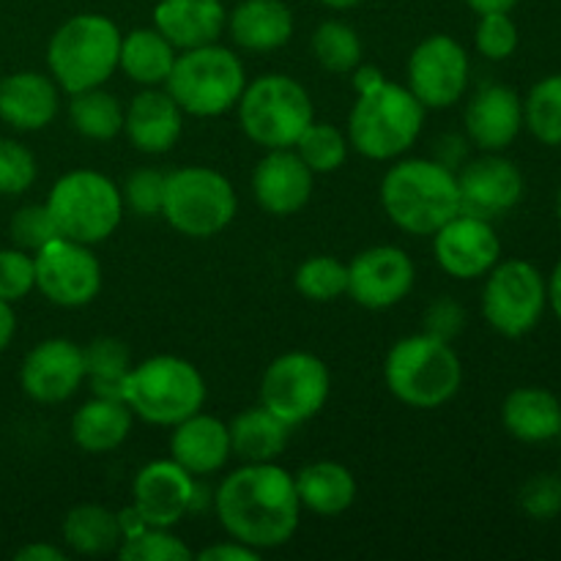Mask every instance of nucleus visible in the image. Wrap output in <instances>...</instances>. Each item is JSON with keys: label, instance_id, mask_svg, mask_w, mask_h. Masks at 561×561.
<instances>
[{"label": "nucleus", "instance_id": "1", "mask_svg": "<svg viewBox=\"0 0 561 561\" xmlns=\"http://www.w3.org/2000/svg\"><path fill=\"white\" fill-rule=\"evenodd\" d=\"M214 510L228 537L255 551L285 546L301 520L294 474L277 463H244L225 477Z\"/></svg>", "mask_w": 561, "mask_h": 561}, {"label": "nucleus", "instance_id": "2", "mask_svg": "<svg viewBox=\"0 0 561 561\" xmlns=\"http://www.w3.org/2000/svg\"><path fill=\"white\" fill-rule=\"evenodd\" d=\"M381 206L411 236H433L460 214L458 175L433 159H400L381 181Z\"/></svg>", "mask_w": 561, "mask_h": 561}, {"label": "nucleus", "instance_id": "3", "mask_svg": "<svg viewBox=\"0 0 561 561\" xmlns=\"http://www.w3.org/2000/svg\"><path fill=\"white\" fill-rule=\"evenodd\" d=\"M383 381L400 403L411 409H438L458 394L463 365L449 340L411 334L398 340L383 362Z\"/></svg>", "mask_w": 561, "mask_h": 561}, {"label": "nucleus", "instance_id": "4", "mask_svg": "<svg viewBox=\"0 0 561 561\" xmlns=\"http://www.w3.org/2000/svg\"><path fill=\"white\" fill-rule=\"evenodd\" d=\"M121 38L124 33L107 16H71L53 33L47 44L49 77L69 96L104 85L118 69Z\"/></svg>", "mask_w": 561, "mask_h": 561}, {"label": "nucleus", "instance_id": "5", "mask_svg": "<svg viewBox=\"0 0 561 561\" xmlns=\"http://www.w3.org/2000/svg\"><path fill=\"white\" fill-rule=\"evenodd\" d=\"M425 126V107L409 85L383 82L370 93H359L348 115V142L373 162H389L409 151Z\"/></svg>", "mask_w": 561, "mask_h": 561}, {"label": "nucleus", "instance_id": "6", "mask_svg": "<svg viewBox=\"0 0 561 561\" xmlns=\"http://www.w3.org/2000/svg\"><path fill=\"white\" fill-rule=\"evenodd\" d=\"M124 403L131 414L157 427H173L206 403V381L190 359L159 354L129 370Z\"/></svg>", "mask_w": 561, "mask_h": 561}, {"label": "nucleus", "instance_id": "7", "mask_svg": "<svg viewBox=\"0 0 561 561\" xmlns=\"http://www.w3.org/2000/svg\"><path fill=\"white\" fill-rule=\"evenodd\" d=\"M247 88V71L239 55L222 44L181 49L175 55L164 91L186 115L214 118L239 104Z\"/></svg>", "mask_w": 561, "mask_h": 561}, {"label": "nucleus", "instance_id": "8", "mask_svg": "<svg viewBox=\"0 0 561 561\" xmlns=\"http://www.w3.org/2000/svg\"><path fill=\"white\" fill-rule=\"evenodd\" d=\"M236 107L244 135L266 151L294 148L301 131L316 121L310 93L288 75H263L247 82Z\"/></svg>", "mask_w": 561, "mask_h": 561}, {"label": "nucleus", "instance_id": "9", "mask_svg": "<svg viewBox=\"0 0 561 561\" xmlns=\"http://www.w3.org/2000/svg\"><path fill=\"white\" fill-rule=\"evenodd\" d=\"M47 208L64 239L91 247L110 239L126 211L121 186L96 170H71L60 175L49 190Z\"/></svg>", "mask_w": 561, "mask_h": 561}, {"label": "nucleus", "instance_id": "10", "mask_svg": "<svg viewBox=\"0 0 561 561\" xmlns=\"http://www.w3.org/2000/svg\"><path fill=\"white\" fill-rule=\"evenodd\" d=\"M239 211L233 184L219 170L192 164L164 179L162 217L173 230L190 239H211L222 233Z\"/></svg>", "mask_w": 561, "mask_h": 561}, {"label": "nucleus", "instance_id": "11", "mask_svg": "<svg viewBox=\"0 0 561 561\" xmlns=\"http://www.w3.org/2000/svg\"><path fill=\"white\" fill-rule=\"evenodd\" d=\"M332 392V376L321 356L290 351L277 356L261 378V405L288 427L305 425L318 416Z\"/></svg>", "mask_w": 561, "mask_h": 561}, {"label": "nucleus", "instance_id": "12", "mask_svg": "<svg viewBox=\"0 0 561 561\" xmlns=\"http://www.w3.org/2000/svg\"><path fill=\"white\" fill-rule=\"evenodd\" d=\"M548 305V283L531 263L504 261L488 272L482 316L504 337H524L540 323Z\"/></svg>", "mask_w": 561, "mask_h": 561}, {"label": "nucleus", "instance_id": "13", "mask_svg": "<svg viewBox=\"0 0 561 561\" xmlns=\"http://www.w3.org/2000/svg\"><path fill=\"white\" fill-rule=\"evenodd\" d=\"M33 263L38 294L58 307H85L102 290V263L91 244L58 236L33 252Z\"/></svg>", "mask_w": 561, "mask_h": 561}, {"label": "nucleus", "instance_id": "14", "mask_svg": "<svg viewBox=\"0 0 561 561\" xmlns=\"http://www.w3.org/2000/svg\"><path fill=\"white\" fill-rule=\"evenodd\" d=\"M469 55L463 44L447 33L422 38L409 58V91L425 110H447L466 93L469 85Z\"/></svg>", "mask_w": 561, "mask_h": 561}, {"label": "nucleus", "instance_id": "15", "mask_svg": "<svg viewBox=\"0 0 561 561\" xmlns=\"http://www.w3.org/2000/svg\"><path fill=\"white\" fill-rule=\"evenodd\" d=\"M414 283V261L400 247H370L348 263V296L367 310H389L400 305Z\"/></svg>", "mask_w": 561, "mask_h": 561}, {"label": "nucleus", "instance_id": "16", "mask_svg": "<svg viewBox=\"0 0 561 561\" xmlns=\"http://www.w3.org/2000/svg\"><path fill=\"white\" fill-rule=\"evenodd\" d=\"M433 255L438 266L455 279L485 277L502 255V241L491 219L460 211L433 233Z\"/></svg>", "mask_w": 561, "mask_h": 561}, {"label": "nucleus", "instance_id": "17", "mask_svg": "<svg viewBox=\"0 0 561 561\" xmlns=\"http://www.w3.org/2000/svg\"><path fill=\"white\" fill-rule=\"evenodd\" d=\"M195 477L181 469L173 458L151 460L142 466L131 485V510L146 526L173 529L192 507H195Z\"/></svg>", "mask_w": 561, "mask_h": 561}, {"label": "nucleus", "instance_id": "18", "mask_svg": "<svg viewBox=\"0 0 561 561\" xmlns=\"http://www.w3.org/2000/svg\"><path fill=\"white\" fill-rule=\"evenodd\" d=\"M85 381V356L77 343L49 337L27 351L20 370L22 392L44 405L64 403Z\"/></svg>", "mask_w": 561, "mask_h": 561}, {"label": "nucleus", "instance_id": "19", "mask_svg": "<svg viewBox=\"0 0 561 561\" xmlns=\"http://www.w3.org/2000/svg\"><path fill=\"white\" fill-rule=\"evenodd\" d=\"M460 211L493 219L513 211L524 197V175L510 159L499 153L474 159L458 175Z\"/></svg>", "mask_w": 561, "mask_h": 561}, {"label": "nucleus", "instance_id": "20", "mask_svg": "<svg viewBox=\"0 0 561 561\" xmlns=\"http://www.w3.org/2000/svg\"><path fill=\"white\" fill-rule=\"evenodd\" d=\"M316 173L301 162L294 148L268 151L252 173L257 206L272 217H294L310 203Z\"/></svg>", "mask_w": 561, "mask_h": 561}, {"label": "nucleus", "instance_id": "21", "mask_svg": "<svg viewBox=\"0 0 561 561\" xmlns=\"http://www.w3.org/2000/svg\"><path fill=\"white\" fill-rule=\"evenodd\" d=\"M524 102L507 85H485L466 107V131L477 148L499 153L520 135Z\"/></svg>", "mask_w": 561, "mask_h": 561}, {"label": "nucleus", "instance_id": "22", "mask_svg": "<svg viewBox=\"0 0 561 561\" xmlns=\"http://www.w3.org/2000/svg\"><path fill=\"white\" fill-rule=\"evenodd\" d=\"M58 82L42 71H14L0 80V121L16 131H38L58 115Z\"/></svg>", "mask_w": 561, "mask_h": 561}, {"label": "nucleus", "instance_id": "23", "mask_svg": "<svg viewBox=\"0 0 561 561\" xmlns=\"http://www.w3.org/2000/svg\"><path fill=\"white\" fill-rule=\"evenodd\" d=\"M184 129V110L168 91L146 88L129 102L124 131L131 146L142 153H168Z\"/></svg>", "mask_w": 561, "mask_h": 561}, {"label": "nucleus", "instance_id": "24", "mask_svg": "<svg viewBox=\"0 0 561 561\" xmlns=\"http://www.w3.org/2000/svg\"><path fill=\"white\" fill-rule=\"evenodd\" d=\"M230 433L228 425L217 416L203 411L186 416L184 422L173 425L170 436V458L190 471L192 477H208L225 469L230 460Z\"/></svg>", "mask_w": 561, "mask_h": 561}, {"label": "nucleus", "instance_id": "25", "mask_svg": "<svg viewBox=\"0 0 561 561\" xmlns=\"http://www.w3.org/2000/svg\"><path fill=\"white\" fill-rule=\"evenodd\" d=\"M153 27L175 49H195L219 42L228 27L222 0H159L153 9Z\"/></svg>", "mask_w": 561, "mask_h": 561}, {"label": "nucleus", "instance_id": "26", "mask_svg": "<svg viewBox=\"0 0 561 561\" xmlns=\"http://www.w3.org/2000/svg\"><path fill=\"white\" fill-rule=\"evenodd\" d=\"M230 38L250 53H272L294 36V14L285 0H241L228 14Z\"/></svg>", "mask_w": 561, "mask_h": 561}, {"label": "nucleus", "instance_id": "27", "mask_svg": "<svg viewBox=\"0 0 561 561\" xmlns=\"http://www.w3.org/2000/svg\"><path fill=\"white\" fill-rule=\"evenodd\" d=\"M131 422H135V414H131V409L124 400L96 398L93 394L71 416V438H75V444L82 453H113V449H118L129 438Z\"/></svg>", "mask_w": 561, "mask_h": 561}, {"label": "nucleus", "instance_id": "28", "mask_svg": "<svg viewBox=\"0 0 561 561\" xmlns=\"http://www.w3.org/2000/svg\"><path fill=\"white\" fill-rule=\"evenodd\" d=\"M502 422L518 442H551L561 433V400L548 389L518 387L504 400Z\"/></svg>", "mask_w": 561, "mask_h": 561}, {"label": "nucleus", "instance_id": "29", "mask_svg": "<svg viewBox=\"0 0 561 561\" xmlns=\"http://www.w3.org/2000/svg\"><path fill=\"white\" fill-rule=\"evenodd\" d=\"M294 485L301 507L321 515V518L343 515L356 502L354 474H351L348 466L337 463V460L307 463L305 469L294 474Z\"/></svg>", "mask_w": 561, "mask_h": 561}, {"label": "nucleus", "instance_id": "30", "mask_svg": "<svg viewBox=\"0 0 561 561\" xmlns=\"http://www.w3.org/2000/svg\"><path fill=\"white\" fill-rule=\"evenodd\" d=\"M230 453L244 463H274L288 447L290 427L266 405L244 409L228 422Z\"/></svg>", "mask_w": 561, "mask_h": 561}, {"label": "nucleus", "instance_id": "31", "mask_svg": "<svg viewBox=\"0 0 561 561\" xmlns=\"http://www.w3.org/2000/svg\"><path fill=\"white\" fill-rule=\"evenodd\" d=\"M175 55L179 49L157 27H137L121 38L118 69L137 85L159 88L168 82Z\"/></svg>", "mask_w": 561, "mask_h": 561}, {"label": "nucleus", "instance_id": "32", "mask_svg": "<svg viewBox=\"0 0 561 561\" xmlns=\"http://www.w3.org/2000/svg\"><path fill=\"white\" fill-rule=\"evenodd\" d=\"M60 535H64L66 548L80 557H102V553L118 551L121 540H124L121 515L102 504H80V507L69 510L64 526H60Z\"/></svg>", "mask_w": 561, "mask_h": 561}, {"label": "nucleus", "instance_id": "33", "mask_svg": "<svg viewBox=\"0 0 561 561\" xmlns=\"http://www.w3.org/2000/svg\"><path fill=\"white\" fill-rule=\"evenodd\" d=\"M124 104L118 102L115 93L104 91V85L71 93L69 121L88 140H113V137H118L124 131Z\"/></svg>", "mask_w": 561, "mask_h": 561}, {"label": "nucleus", "instance_id": "34", "mask_svg": "<svg viewBox=\"0 0 561 561\" xmlns=\"http://www.w3.org/2000/svg\"><path fill=\"white\" fill-rule=\"evenodd\" d=\"M85 356V381L96 398L124 400V383L131 370V356L121 340L96 337L82 348Z\"/></svg>", "mask_w": 561, "mask_h": 561}, {"label": "nucleus", "instance_id": "35", "mask_svg": "<svg viewBox=\"0 0 561 561\" xmlns=\"http://www.w3.org/2000/svg\"><path fill=\"white\" fill-rule=\"evenodd\" d=\"M348 135L343 129H337L334 124H327V121H312L301 137L296 140L294 151L299 153L301 162L312 170L316 175L334 173L345 164L348 159Z\"/></svg>", "mask_w": 561, "mask_h": 561}, {"label": "nucleus", "instance_id": "36", "mask_svg": "<svg viewBox=\"0 0 561 561\" xmlns=\"http://www.w3.org/2000/svg\"><path fill=\"white\" fill-rule=\"evenodd\" d=\"M312 55L318 64L334 75H348L362 64V38L351 25L340 20L321 22L312 33Z\"/></svg>", "mask_w": 561, "mask_h": 561}, {"label": "nucleus", "instance_id": "37", "mask_svg": "<svg viewBox=\"0 0 561 561\" xmlns=\"http://www.w3.org/2000/svg\"><path fill=\"white\" fill-rule=\"evenodd\" d=\"M524 124L542 146H561V75L531 88L524 102Z\"/></svg>", "mask_w": 561, "mask_h": 561}, {"label": "nucleus", "instance_id": "38", "mask_svg": "<svg viewBox=\"0 0 561 561\" xmlns=\"http://www.w3.org/2000/svg\"><path fill=\"white\" fill-rule=\"evenodd\" d=\"M296 290L310 301H334L348 294V266L332 255H312L296 268Z\"/></svg>", "mask_w": 561, "mask_h": 561}, {"label": "nucleus", "instance_id": "39", "mask_svg": "<svg viewBox=\"0 0 561 561\" xmlns=\"http://www.w3.org/2000/svg\"><path fill=\"white\" fill-rule=\"evenodd\" d=\"M118 559L124 561H186L192 548L162 526H142L135 535L124 537L118 546Z\"/></svg>", "mask_w": 561, "mask_h": 561}, {"label": "nucleus", "instance_id": "40", "mask_svg": "<svg viewBox=\"0 0 561 561\" xmlns=\"http://www.w3.org/2000/svg\"><path fill=\"white\" fill-rule=\"evenodd\" d=\"M9 236L14 241V247L25 252H38L42 247H47L49 241L58 239V225H55L53 214H49L47 203H31V206L16 208V214L9 222Z\"/></svg>", "mask_w": 561, "mask_h": 561}, {"label": "nucleus", "instance_id": "41", "mask_svg": "<svg viewBox=\"0 0 561 561\" xmlns=\"http://www.w3.org/2000/svg\"><path fill=\"white\" fill-rule=\"evenodd\" d=\"M38 175L36 157L31 148L11 137H0V195L14 197L33 186Z\"/></svg>", "mask_w": 561, "mask_h": 561}, {"label": "nucleus", "instance_id": "42", "mask_svg": "<svg viewBox=\"0 0 561 561\" xmlns=\"http://www.w3.org/2000/svg\"><path fill=\"white\" fill-rule=\"evenodd\" d=\"M164 179L168 175L159 173L153 168H140L126 179L121 186V197H124V208H129L135 217H162V201H164Z\"/></svg>", "mask_w": 561, "mask_h": 561}, {"label": "nucleus", "instance_id": "43", "mask_svg": "<svg viewBox=\"0 0 561 561\" xmlns=\"http://www.w3.org/2000/svg\"><path fill=\"white\" fill-rule=\"evenodd\" d=\"M36 288V263L31 252L20 247L0 250V299L20 301Z\"/></svg>", "mask_w": 561, "mask_h": 561}, {"label": "nucleus", "instance_id": "44", "mask_svg": "<svg viewBox=\"0 0 561 561\" xmlns=\"http://www.w3.org/2000/svg\"><path fill=\"white\" fill-rule=\"evenodd\" d=\"M474 42L482 58L507 60L518 49V25L510 14H480Z\"/></svg>", "mask_w": 561, "mask_h": 561}, {"label": "nucleus", "instance_id": "45", "mask_svg": "<svg viewBox=\"0 0 561 561\" xmlns=\"http://www.w3.org/2000/svg\"><path fill=\"white\" fill-rule=\"evenodd\" d=\"M520 507L529 518L551 520L561 513V477L542 471L520 488Z\"/></svg>", "mask_w": 561, "mask_h": 561}, {"label": "nucleus", "instance_id": "46", "mask_svg": "<svg viewBox=\"0 0 561 561\" xmlns=\"http://www.w3.org/2000/svg\"><path fill=\"white\" fill-rule=\"evenodd\" d=\"M463 323H466L463 307H460L455 299H449V296H442L438 301H433L425 312V332L436 334V337L442 340H449V343H453V337H458Z\"/></svg>", "mask_w": 561, "mask_h": 561}, {"label": "nucleus", "instance_id": "47", "mask_svg": "<svg viewBox=\"0 0 561 561\" xmlns=\"http://www.w3.org/2000/svg\"><path fill=\"white\" fill-rule=\"evenodd\" d=\"M197 559L201 561H257L261 559V551H255V548L244 546V542L230 537V540L217 542V546L203 548V551L197 553Z\"/></svg>", "mask_w": 561, "mask_h": 561}, {"label": "nucleus", "instance_id": "48", "mask_svg": "<svg viewBox=\"0 0 561 561\" xmlns=\"http://www.w3.org/2000/svg\"><path fill=\"white\" fill-rule=\"evenodd\" d=\"M16 561H66L64 548L53 546V542H27L14 553Z\"/></svg>", "mask_w": 561, "mask_h": 561}, {"label": "nucleus", "instance_id": "49", "mask_svg": "<svg viewBox=\"0 0 561 561\" xmlns=\"http://www.w3.org/2000/svg\"><path fill=\"white\" fill-rule=\"evenodd\" d=\"M383 82H387V77H383V71L376 69V66L359 64L354 69V91H356V96H359V93L376 91V88H381Z\"/></svg>", "mask_w": 561, "mask_h": 561}, {"label": "nucleus", "instance_id": "50", "mask_svg": "<svg viewBox=\"0 0 561 561\" xmlns=\"http://www.w3.org/2000/svg\"><path fill=\"white\" fill-rule=\"evenodd\" d=\"M16 334V316H14V307L11 301L0 299V354L11 345Z\"/></svg>", "mask_w": 561, "mask_h": 561}, {"label": "nucleus", "instance_id": "51", "mask_svg": "<svg viewBox=\"0 0 561 561\" xmlns=\"http://www.w3.org/2000/svg\"><path fill=\"white\" fill-rule=\"evenodd\" d=\"M477 14H510L518 5V0H466Z\"/></svg>", "mask_w": 561, "mask_h": 561}, {"label": "nucleus", "instance_id": "52", "mask_svg": "<svg viewBox=\"0 0 561 561\" xmlns=\"http://www.w3.org/2000/svg\"><path fill=\"white\" fill-rule=\"evenodd\" d=\"M548 301H551L553 312H557V318L561 321V261L553 268L551 283H548Z\"/></svg>", "mask_w": 561, "mask_h": 561}, {"label": "nucleus", "instance_id": "53", "mask_svg": "<svg viewBox=\"0 0 561 561\" xmlns=\"http://www.w3.org/2000/svg\"><path fill=\"white\" fill-rule=\"evenodd\" d=\"M318 3L329 5V9H337V11H343V9H354V5H359L362 0H318Z\"/></svg>", "mask_w": 561, "mask_h": 561}, {"label": "nucleus", "instance_id": "54", "mask_svg": "<svg viewBox=\"0 0 561 561\" xmlns=\"http://www.w3.org/2000/svg\"><path fill=\"white\" fill-rule=\"evenodd\" d=\"M557 211H559V222H561V190H559V201H557Z\"/></svg>", "mask_w": 561, "mask_h": 561}]
</instances>
